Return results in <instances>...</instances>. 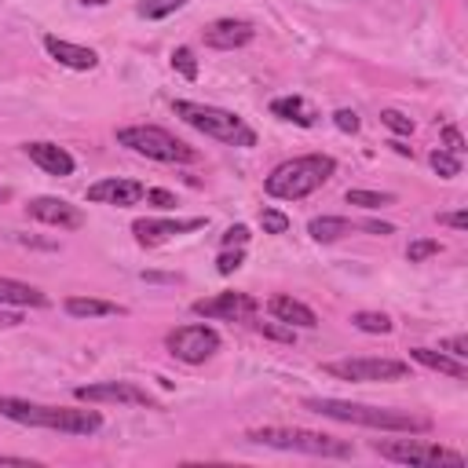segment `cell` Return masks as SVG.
<instances>
[{
	"label": "cell",
	"mask_w": 468,
	"mask_h": 468,
	"mask_svg": "<svg viewBox=\"0 0 468 468\" xmlns=\"http://www.w3.org/2000/svg\"><path fill=\"white\" fill-rule=\"evenodd\" d=\"M0 303H7V307H48V296L37 285H26L18 278H0Z\"/></svg>",
	"instance_id": "44dd1931"
},
{
	"label": "cell",
	"mask_w": 468,
	"mask_h": 468,
	"mask_svg": "<svg viewBox=\"0 0 468 468\" xmlns=\"http://www.w3.org/2000/svg\"><path fill=\"white\" fill-rule=\"evenodd\" d=\"M201 227H205V216H190V219H150L146 216V219L132 223V234H135L139 245L154 249L168 238H179V234H190V230H201Z\"/></svg>",
	"instance_id": "7c38bea8"
},
{
	"label": "cell",
	"mask_w": 468,
	"mask_h": 468,
	"mask_svg": "<svg viewBox=\"0 0 468 468\" xmlns=\"http://www.w3.org/2000/svg\"><path fill=\"white\" fill-rule=\"evenodd\" d=\"M7 197H11V190H7V186H0V201H7Z\"/></svg>",
	"instance_id": "bcb514c9"
},
{
	"label": "cell",
	"mask_w": 468,
	"mask_h": 468,
	"mask_svg": "<svg viewBox=\"0 0 468 468\" xmlns=\"http://www.w3.org/2000/svg\"><path fill=\"white\" fill-rule=\"evenodd\" d=\"M260 227H263V234H285L289 216L282 208H260Z\"/></svg>",
	"instance_id": "f546056e"
},
{
	"label": "cell",
	"mask_w": 468,
	"mask_h": 468,
	"mask_svg": "<svg viewBox=\"0 0 468 468\" xmlns=\"http://www.w3.org/2000/svg\"><path fill=\"white\" fill-rule=\"evenodd\" d=\"M347 205L384 208V205H395V194H388V190H347Z\"/></svg>",
	"instance_id": "4316f807"
},
{
	"label": "cell",
	"mask_w": 468,
	"mask_h": 468,
	"mask_svg": "<svg viewBox=\"0 0 468 468\" xmlns=\"http://www.w3.org/2000/svg\"><path fill=\"white\" fill-rule=\"evenodd\" d=\"M373 450H377L384 461L410 464V468H435V464L464 468V453L446 450V446H439V442H424V439H377Z\"/></svg>",
	"instance_id": "52a82bcc"
},
{
	"label": "cell",
	"mask_w": 468,
	"mask_h": 468,
	"mask_svg": "<svg viewBox=\"0 0 468 468\" xmlns=\"http://www.w3.org/2000/svg\"><path fill=\"white\" fill-rule=\"evenodd\" d=\"M117 143L128 146L139 157L165 161V165H190V161H197V150L194 146H186L183 139H176L172 132H165L157 124H128V128H117Z\"/></svg>",
	"instance_id": "8992f818"
},
{
	"label": "cell",
	"mask_w": 468,
	"mask_h": 468,
	"mask_svg": "<svg viewBox=\"0 0 468 468\" xmlns=\"http://www.w3.org/2000/svg\"><path fill=\"white\" fill-rule=\"evenodd\" d=\"M194 314H201V318H223V322H241V318H252L256 311H260V303L249 296V292H216V296H208V300H194V307H190Z\"/></svg>",
	"instance_id": "8fae6325"
},
{
	"label": "cell",
	"mask_w": 468,
	"mask_h": 468,
	"mask_svg": "<svg viewBox=\"0 0 468 468\" xmlns=\"http://www.w3.org/2000/svg\"><path fill=\"white\" fill-rule=\"evenodd\" d=\"M439 252H442V241H435V238H417V241H410L406 260H410V263H420V260L439 256Z\"/></svg>",
	"instance_id": "f1b7e54d"
},
{
	"label": "cell",
	"mask_w": 468,
	"mask_h": 468,
	"mask_svg": "<svg viewBox=\"0 0 468 468\" xmlns=\"http://www.w3.org/2000/svg\"><path fill=\"white\" fill-rule=\"evenodd\" d=\"M62 307H66L69 318H106V314H124L121 303H110V300H99V296H69Z\"/></svg>",
	"instance_id": "7402d4cb"
},
{
	"label": "cell",
	"mask_w": 468,
	"mask_h": 468,
	"mask_svg": "<svg viewBox=\"0 0 468 468\" xmlns=\"http://www.w3.org/2000/svg\"><path fill=\"white\" fill-rule=\"evenodd\" d=\"M439 223L453 230H468V212H439Z\"/></svg>",
	"instance_id": "74e56055"
},
{
	"label": "cell",
	"mask_w": 468,
	"mask_h": 468,
	"mask_svg": "<svg viewBox=\"0 0 468 468\" xmlns=\"http://www.w3.org/2000/svg\"><path fill=\"white\" fill-rule=\"evenodd\" d=\"M380 124L391 128L395 135H413V121L402 110H380Z\"/></svg>",
	"instance_id": "4dcf8cb0"
},
{
	"label": "cell",
	"mask_w": 468,
	"mask_h": 468,
	"mask_svg": "<svg viewBox=\"0 0 468 468\" xmlns=\"http://www.w3.org/2000/svg\"><path fill=\"white\" fill-rule=\"evenodd\" d=\"M165 344H168V351H172L179 362L197 366V362L212 358V355L219 351L223 340H219V333H216L212 325H205V322H190V325L172 329V333L165 336Z\"/></svg>",
	"instance_id": "9c48e42d"
},
{
	"label": "cell",
	"mask_w": 468,
	"mask_h": 468,
	"mask_svg": "<svg viewBox=\"0 0 468 468\" xmlns=\"http://www.w3.org/2000/svg\"><path fill=\"white\" fill-rule=\"evenodd\" d=\"M183 7H186V0H139L135 4V11L143 18H168V15L183 11Z\"/></svg>",
	"instance_id": "d4e9b609"
},
{
	"label": "cell",
	"mask_w": 468,
	"mask_h": 468,
	"mask_svg": "<svg viewBox=\"0 0 468 468\" xmlns=\"http://www.w3.org/2000/svg\"><path fill=\"white\" fill-rule=\"evenodd\" d=\"M44 51H48L58 66H66V69H95V66H99V55H95L91 48L73 44V40H62V37H55V33L44 37Z\"/></svg>",
	"instance_id": "ac0fdd59"
},
{
	"label": "cell",
	"mask_w": 468,
	"mask_h": 468,
	"mask_svg": "<svg viewBox=\"0 0 468 468\" xmlns=\"http://www.w3.org/2000/svg\"><path fill=\"white\" fill-rule=\"evenodd\" d=\"M241 263H245V249H223V252L216 256V271H219V274H234Z\"/></svg>",
	"instance_id": "1f68e13d"
},
{
	"label": "cell",
	"mask_w": 468,
	"mask_h": 468,
	"mask_svg": "<svg viewBox=\"0 0 468 468\" xmlns=\"http://www.w3.org/2000/svg\"><path fill=\"white\" fill-rule=\"evenodd\" d=\"M0 322L4 325H18V314H0Z\"/></svg>",
	"instance_id": "ee69618b"
},
{
	"label": "cell",
	"mask_w": 468,
	"mask_h": 468,
	"mask_svg": "<svg viewBox=\"0 0 468 468\" xmlns=\"http://www.w3.org/2000/svg\"><path fill=\"white\" fill-rule=\"evenodd\" d=\"M263 336H271V340H292V329H278V325H271V322H260L256 325Z\"/></svg>",
	"instance_id": "f35d334b"
},
{
	"label": "cell",
	"mask_w": 468,
	"mask_h": 468,
	"mask_svg": "<svg viewBox=\"0 0 468 468\" xmlns=\"http://www.w3.org/2000/svg\"><path fill=\"white\" fill-rule=\"evenodd\" d=\"M172 69H176L183 80H197V58H194V51H190L186 44L172 51Z\"/></svg>",
	"instance_id": "83f0119b"
},
{
	"label": "cell",
	"mask_w": 468,
	"mask_h": 468,
	"mask_svg": "<svg viewBox=\"0 0 468 468\" xmlns=\"http://www.w3.org/2000/svg\"><path fill=\"white\" fill-rule=\"evenodd\" d=\"M303 410L340 420V424H358V428H377V431H402V435H424L431 431V417L410 413V410H391V406H366V402H344V399H303Z\"/></svg>",
	"instance_id": "6da1fadb"
},
{
	"label": "cell",
	"mask_w": 468,
	"mask_h": 468,
	"mask_svg": "<svg viewBox=\"0 0 468 468\" xmlns=\"http://www.w3.org/2000/svg\"><path fill=\"white\" fill-rule=\"evenodd\" d=\"M80 4H84V7H106L110 0H80Z\"/></svg>",
	"instance_id": "f6af8a7d"
},
{
	"label": "cell",
	"mask_w": 468,
	"mask_h": 468,
	"mask_svg": "<svg viewBox=\"0 0 468 468\" xmlns=\"http://www.w3.org/2000/svg\"><path fill=\"white\" fill-rule=\"evenodd\" d=\"M351 230H355V223L344 219V216H314V219L307 223V234H311L314 241H322V245H329V241H336V238H344V234H351Z\"/></svg>",
	"instance_id": "603a6c76"
},
{
	"label": "cell",
	"mask_w": 468,
	"mask_h": 468,
	"mask_svg": "<svg viewBox=\"0 0 468 468\" xmlns=\"http://www.w3.org/2000/svg\"><path fill=\"white\" fill-rule=\"evenodd\" d=\"M358 227H362V230H369V234H380V238H384V234H395V227H391V223H377V219H366V223H358Z\"/></svg>",
	"instance_id": "ab89813d"
},
{
	"label": "cell",
	"mask_w": 468,
	"mask_h": 468,
	"mask_svg": "<svg viewBox=\"0 0 468 468\" xmlns=\"http://www.w3.org/2000/svg\"><path fill=\"white\" fill-rule=\"evenodd\" d=\"M439 347H442L446 355H453V358H461V362L468 358V336H464V333H457V336H446V340H442Z\"/></svg>",
	"instance_id": "e575fe53"
},
{
	"label": "cell",
	"mask_w": 468,
	"mask_h": 468,
	"mask_svg": "<svg viewBox=\"0 0 468 468\" xmlns=\"http://www.w3.org/2000/svg\"><path fill=\"white\" fill-rule=\"evenodd\" d=\"M0 464H33L29 457H15V453H0Z\"/></svg>",
	"instance_id": "7bdbcfd3"
},
{
	"label": "cell",
	"mask_w": 468,
	"mask_h": 468,
	"mask_svg": "<svg viewBox=\"0 0 468 468\" xmlns=\"http://www.w3.org/2000/svg\"><path fill=\"white\" fill-rule=\"evenodd\" d=\"M22 154H26L37 168H44L48 176H73V168H77L73 154H69L66 146H58V143H44V139H37V143H26Z\"/></svg>",
	"instance_id": "2e32d148"
},
{
	"label": "cell",
	"mask_w": 468,
	"mask_h": 468,
	"mask_svg": "<svg viewBox=\"0 0 468 468\" xmlns=\"http://www.w3.org/2000/svg\"><path fill=\"white\" fill-rule=\"evenodd\" d=\"M336 172V161L329 154H303V157H289L282 165L271 168L263 190L278 201H300L307 194H314L318 186H325Z\"/></svg>",
	"instance_id": "3957f363"
},
{
	"label": "cell",
	"mask_w": 468,
	"mask_h": 468,
	"mask_svg": "<svg viewBox=\"0 0 468 468\" xmlns=\"http://www.w3.org/2000/svg\"><path fill=\"white\" fill-rule=\"evenodd\" d=\"M143 197H146L150 205H157V208H176V194H168V190H161V186H150Z\"/></svg>",
	"instance_id": "8d00e7d4"
},
{
	"label": "cell",
	"mask_w": 468,
	"mask_h": 468,
	"mask_svg": "<svg viewBox=\"0 0 468 468\" xmlns=\"http://www.w3.org/2000/svg\"><path fill=\"white\" fill-rule=\"evenodd\" d=\"M410 358L420 362V366H428V369H435V373H446V377H453V380H464V377H468V366H464L461 358L446 355L442 347H439V351H431V347H410Z\"/></svg>",
	"instance_id": "d6986e66"
},
{
	"label": "cell",
	"mask_w": 468,
	"mask_h": 468,
	"mask_svg": "<svg viewBox=\"0 0 468 468\" xmlns=\"http://www.w3.org/2000/svg\"><path fill=\"white\" fill-rule=\"evenodd\" d=\"M428 161H431V168H435L442 179H457V176H461V157L450 154V150H442V146H435Z\"/></svg>",
	"instance_id": "484cf974"
},
{
	"label": "cell",
	"mask_w": 468,
	"mask_h": 468,
	"mask_svg": "<svg viewBox=\"0 0 468 468\" xmlns=\"http://www.w3.org/2000/svg\"><path fill=\"white\" fill-rule=\"evenodd\" d=\"M329 377L336 380H351V384H388V380H406L410 377V362L402 358H377V355H362V358H333L322 366Z\"/></svg>",
	"instance_id": "ba28073f"
},
{
	"label": "cell",
	"mask_w": 468,
	"mask_h": 468,
	"mask_svg": "<svg viewBox=\"0 0 468 468\" xmlns=\"http://www.w3.org/2000/svg\"><path fill=\"white\" fill-rule=\"evenodd\" d=\"M15 241H22V245H40V249H55L51 241H37V238H29V234H15Z\"/></svg>",
	"instance_id": "60d3db41"
},
{
	"label": "cell",
	"mask_w": 468,
	"mask_h": 468,
	"mask_svg": "<svg viewBox=\"0 0 468 468\" xmlns=\"http://www.w3.org/2000/svg\"><path fill=\"white\" fill-rule=\"evenodd\" d=\"M271 113L282 117V121H292V124H300V128H311V124L318 121V110H314L307 99H300V95L271 99Z\"/></svg>",
	"instance_id": "ffe728a7"
},
{
	"label": "cell",
	"mask_w": 468,
	"mask_h": 468,
	"mask_svg": "<svg viewBox=\"0 0 468 468\" xmlns=\"http://www.w3.org/2000/svg\"><path fill=\"white\" fill-rule=\"evenodd\" d=\"M26 212H29V219H40V223L58 227V230H77V227L84 223V212H80L77 205H69L66 197H51V194L33 197V201L26 205Z\"/></svg>",
	"instance_id": "4fadbf2b"
},
{
	"label": "cell",
	"mask_w": 468,
	"mask_h": 468,
	"mask_svg": "<svg viewBox=\"0 0 468 468\" xmlns=\"http://www.w3.org/2000/svg\"><path fill=\"white\" fill-rule=\"evenodd\" d=\"M143 282H179L176 274H154V271H143Z\"/></svg>",
	"instance_id": "b9f144b4"
},
{
	"label": "cell",
	"mask_w": 468,
	"mask_h": 468,
	"mask_svg": "<svg viewBox=\"0 0 468 468\" xmlns=\"http://www.w3.org/2000/svg\"><path fill=\"white\" fill-rule=\"evenodd\" d=\"M351 325L362 329V333H391L395 329V322L384 311H355L351 314Z\"/></svg>",
	"instance_id": "cb8c5ba5"
},
{
	"label": "cell",
	"mask_w": 468,
	"mask_h": 468,
	"mask_svg": "<svg viewBox=\"0 0 468 468\" xmlns=\"http://www.w3.org/2000/svg\"><path fill=\"white\" fill-rule=\"evenodd\" d=\"M73 395H77L80 402H117V406H146V410H161V402H157L150 391H143V388H135V384H128V380L80 384V388H73Z\"/></svg>",
	"instance_id": "30bf717a"
},
{
	"label": "cell",
	"mask_w": 468,
	"mask_h": 468,
	"mask_svg": "<svg viewBox=\"0 0 468 468\" xmlns=\"http://www.w3.org/2000/svg\"><path fill=\"white\" fill-rule=\"evenodd\" d=\"M442 150H450V154H464V135H461V128L457 124H442Z\"/></svg>",
	"instance_id": "d6a6232c"
},
{
	"label": "cell",
	"mask_w": 468,
	"mask_h": 468,
	"mask_svg": "<svg viewBox=\"0 0 468 468\" xmlns=\"http://www.w3.org/2000/svg\"><path fill=\"white\" fill-rule=\"evenodd\" d=\"M219 241H223V249H245V241H249V227H245V223H234V227H227Z\"/></svg>",
	"instance_id": "836d02e7"
},
{
	"label": "cell",
	"mask_w": 468,
	"mask_h": 468,
	"mask_svg": "<svg viewBox=\"0 0 468 468\" xmlns=\"http://www.w3.org/2000/svg\"><path fill=\"white\" fill-rule=\"evenodd\" d=\"M146 194V186L139 179H121V176H110V179H99L88 186V201L95 205H117V208H128V205H139Z\"/></svg>",
	"instance_id": "5bb4252c"
},
{
	"label": "cell",
	"mask_w": 468,
	"mask_h": 468,
	"mask_svg": "<svg viewBox=\"0 0 468 468\" xmlns=\"http://www.w3.org/2000/svg\"><path fill=\"white\" fill-rule=\"evenodd\" d=\"M333 124H336L340 132L355 135V132H358V113H355V110H336V113H333Z\"/></svg>",
	"instance_id": "d590c367"
},
{
	"label": "cell",
	"mask_w": 468,
	"mask_h": 468,
	"mask_svg": "<svg viewBox=\"0 0 468 468\" xmlns=\"http://www.w3.org/2000/svg\"><path fill=\"white\" fill-rule=\"evenodd\" d=\"M0 417L29 428H48V431H66V435H91L102 428L99 410H73V406H44L15 395H0Z\"/></svg>",
	"instance_id": "7a4b0ae2"
},
{
	"label": "cell",
	"mask_w": 468,
	"mask_h": 468,
	"mask_svg": "<svg viewBox=\"0 0 468 468\" xmlns=\"http://www.w3.org/2000/svg\"><path fill=\"white\" fill-rule=\"evenodd\" d=\"M267 311H271L274 322H282V325H289V329H314V325H318V314H314L303 300H296V296H289V292L271 296V300H267Z\"/></svg>",
	"instance_id": "e0dca14e"
},
{
	"label": "cell",
	"mask_w": 468,
	"mask_h": 468,
	"mask_svg": "<svg viewBox=\"0 0 468 468\" xmlns=\"http://www.w3.org/2000/svg\"><path fill=\"white\" fill-rule=\"evenodd\" d=\"M172 113L197 128L201 135L216 139V143H227V146H256V132L230 110L223 106H208V102H194V99H176L172 102Z\"/></svg>",
	"instance_id": "277c9868"
},
{
	"label": "cell",
	"mask_w": 468,
	"mask_h": 468,
	"mask_svg": "<svg viewBox=\"0 0 468 468\" xmlns=\"http://www.w3.org/2000/svg\"><path fill=\"white\" fill-rule=\"evenodd\" d=\"M249 442L256 446H271V450H292V453H311V457H351L355 446L344 439H333L325 431H311V428H249L245 431Z\"/></svg>",
	"instance_id": "5b68a950"
},
{
	"label": "cell",
	"mask_w": 468,
	"mask_h": 468,
	"mask_svg": "<svg viewBox=\"0 0 468 468\" xmlns=\"http://www.w3.org/2000/svg\"><path fill=\"white\" fill-rule=\"evenodd\" d=\"M201 37H205V44L216 48V51H234V48H245V44L256 37V29H252V22H245V18H216L212 26L201 29Z\"/></svg>",
	"instance_id": "9a60e30c"
}]
</instances>
